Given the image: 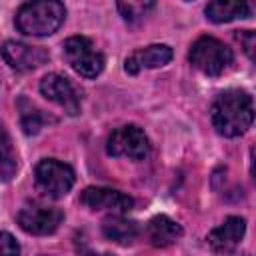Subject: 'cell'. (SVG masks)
Here are the masks:
<instances>
[{
  "instance_id": "cell-12",
  "label": "cell",
  "mask_w": 256,
  "mask_h": 256,
  "mask_svg": "<svg viewBox=\"0 0 256 256\" xmlns=\"http://www.w3.org/2000/svg\"><path fill=\"white\" fill-rule=\"evenodd\" d=\"M244 232H246L244 218L228 216L220 226H216L208 234V244L216 252H230V250H234L240 244V240L244 238Z\"/></svg>"
},
{
  "instance_id": "cell-18",
  "label": "cell",
  "mask_w": 256,
  "mask_h": 256,
  "mask_svg": "<svg viewBox=\"0 0 256 256\" xmlns=\"http://www.w3.org/2000/svg\"><path fill=\"white\" fill-rule=\"evenodd\" d=\"M154 8V4L152 2H120L118 4V10H120V14H122V18L126 20V22H136V20H140L148 10H152Z\"/></svg>"
},
{
  "instance_id": "cell-4",
  "label": "cell",
  "mask_w": 256,
  "mask_h": 256,
  "mask_svg": "<svg viewBox=\"0 0 256 256\" xmlns=\"http://www.w3.org/2000/svg\"><path fill=\"white\" fill-rule=\"evenodd\" d=\"M64 58L84 78H96L104 70V54L86 36H70L64 42Z\"/></svg>"
},
{
  "instance_id": "cell-17",
  "label": "cell",
  "mask_w": 256,
  "mask_h": 256,
  "mask_svg": "<svg viewBox=\"0 0 256 256\" xmlns=\"http://www.w3.org/2000/svg\"><path fill=\"white\" fill-rule=\"evenodd\" d=\"M20 116H22V128L26 134H36L46 122H52L50 116H46L40 108H36L34 104H30L26 98L20 100Z\"/></svg>"
},
{
  "instance_id": "cell-2",
  "label": "cell",
  "mask_w": 256,
  "mask_h": 256,
  "mask_svg": "<svg viewBox=\"0 0 256 256\" xmlns=\"http://www.w3.org/2000/svg\"><path fill=\"white\" fill-rule=\"evenodd\" d=\"M66 18V8L56 0L26 2L16 12V28L26 36H50Z\"/></svg>"
},
{
  "instance_id": "cell-5",
  "label": "cell",
  "mask_w": 256,
  "mask_h": 256,
  "mask_svg": "<svg viewBox=\"0 0 256 256\" xmlns=\"http://www.w3.org/2000/svg\"><path fill=\"white\" fill-rule=\"evenodd\" d=\"M106 150L114 158H130V160H144L150 152L148 136L136 124H126L116 128L106 142Z\"/></svg>"
},
{
  "instance_id": "cell-3",
  "label": "cell",
  "mask_w": 256,
  "mask_h": 256,
  "mask_svg": "<svg viewBox=\"0 0 256 256\" xmlns=\"http://www.w3.org/2000/svg\"><path fill=\"white\" fill-rule=\"evenodd\" d=\"M190 64L206 76H220L232 64V50L214 36H200L190 48Z\"/></svg>"
},
{
  "instance_id": "cell-15",
  "label": "cell",
  "mask_w": 256,
  "mask_h": 256,
  "mask_svg": "<svg viewBox=\"0 0 256 256\" xmlns=\"http://www.w3.org/2000/svg\"><path fill=\"white\" fill-rule=\"evenodd\" d=\"M252 12V6L248 2H224V0H216L210 2L206 6V16L208 20L222 24V22H230L236 18H248Z\"/></svg>"
},
{
  "instance_id": "cell-7",
  "label": "cell",
  "mask_w": 256,
  "mask_h": 256,
  "mask_svg": "<svg viewBox=\"0 0 256 256\" xmlns=\"http://www.w3.org/2000/svg\"><path fill=\"white\" fill-rule=\"evenodd\" d=\"M64 214L60 208L54 206H42V204H28L18 212V224L24 232L28 234H36V236H44V234H52L60 222H62Z\"/></svg>"
},
{
  "instance_id": "cell-16",
  "label": "cell",
  "mask_w": 256,
  "mask_h": 256,
  "mask_svg": "<svg viewBox=\"0 0 256 256\" xmlns=\"http://www.w3.org/2000/svg\"><path fill=\"white\" fill-rule=\"evenodd\" d=\"M18 158L12 146V138L4 124L0 122V180H10L16 174Z\"/></svg>"
},
{
  "instance_id": "cell-21",
  "label": "cell",
  "mask_w": 256,
  "mask_h": 256,
  "mask_svg": "<svg viewBox=\"0 0 256 256\" xmlns=\"http://www.w3.org/2000/svg\"><path fill=\"white\" fill-rule=\"evenodd\" d=\"M86 256H110V254H96V252H88Z\"/></svg>"
},
{
  "instance_id": "cell-22",
  "label": "cell",
  "mask_w": 256,
  "mask_h": 256,
  "mask_svg": "<svg viewBox=\"0 0 256 256\" xmlns=\"http://www.w3.org/2000/svg\"><path fill=\"white\" fill-rule=\"evenodd\" d=\"M246 256H248V254H246Z\"/></svg>"
},
{
  "instance_id": "cell-1",
  "label": "cell",
  "mask_w": 256,
  "mask_h": 256,
  "mask_svg": "<svg viewBox=\"0 0 256 256\" xmlns=\"http://www.w3.org/2000/svg\"><path fill=\"white\" fill-rule=\"evenodd\" d=\"M210 116L218 134L226 138L240 136L252 126L254 120L252 96L244 90H226L212 102Z\"/></svg>"
},
{
  "instance_id": "cell-9",
  "label": "cell",
  "mask_w": 256,
  "mask_h": 256,
  "mask_svg": "<svg viewBox=\"0 0 256 256\" xmlns=\"http://www.w3.org/2000/svg\"><path fill=\"white\" fill-rule=\"evenodd\" d=\"M80 202L90 210H110L114 214H124L134 206V200L128 194L114 188H104V186L84 188L80 194Z\"/></svg>"
},
{
  "instance_id": "cell-13",
  "label": "cell",
  "mask_w": 256,
  "mask_h": 256,
  "mask_svg": "<svg viewBox=\"0 0 256 256\" xmlns=\"http://www.w3.org/2000/svg\"><path fill=\"white\" fill-rule=\"evenodd\" d=\"M146 234H148V240H150L152 246H156V248H166V246L174 244V242L182 236V226H180L176 220H172V218L160 214V216H154V218L148 222Z\"/></svg>"
},
{
  "instance_id": "cell-20",
  "label": "cell",
  "mask_w": 256,
  "mask_h": 256,
  "mask_svg": "<svg viewBox=\"0 0 256 256\" xmlns=\"http://www.w3.org/2000/svg\"><path fill=\"white\" fill-rule=\"evenodd\" d=\"M236 40L242 44V50L246 52V56L250 60H254V46H256V36L252 30H240L236 34Z\"/></svg>"
},
{
  "instance_id": "cell-8",
  "label": "cell",
  "mask_w": 256,
  "mask_h": 256,
  "mask_svg": "<svg viewBox=\"0 0 256 256\" xmlns=\"http://www.w3.org/2000/svg\"><path fill=\"white\" fill-rule=\"evenodd\" d=\"M40 92H42V96H46L48 100H52L54 104L64 108L66 114H70V116L80 114V94L66 76L56 74V72L46 74L40 80Z\"/></svg>"
},
{
  "instance_id": "cell-6",
  "label": "cell",
  "mask_w": 256,
  "mask_h": 256,
  "mask_svg": "<svg viewBox=\"0 0 256 256\" xmlns=\"http://www.w3.org/2000/svg\"><path fill=\"white\" fill-rule=\"evenodd\" d=\"M34 176H36V184L38 188L50 196V198H60L64 194L70 192V188L74 186V170L56 160V158H44L36 164V170H34Z\"/></svg>"
},
{
  "instance_id": "cell-10",
  "label": "cell",
  "mask_w": 256,
  "mask_h": 256,
  "mask_svg": "<svg viewBox=\"0 0 256 256\" xmlns=\"http://www.w3.org/2000/svg\"><path fill=\"white\" fill-rule=\"evenodd\" d=\"M2 58L4 62L18 70V72H26V70H34L38 66H42L48 60V52L42 46H30L24 42H16V40H8L2 46Z\"/></svg>"
},
{
  "instance_id": "cell-11",
  "label": "cell",
  "mask_w": 256,
  "mask_h": 256,
  "mask_svg": "<svg viewBox=\"0 0 256 256\" xmlns=\"http://www.w3.org/2000/svg\"><path fill=\"white\" fill-rule=\"evenodd\" d=\"M170 60H172V48L170 46H166V44H150L146 48L134 50L124 62V70L128 74H138L144 68L166 66Z\"/></svg>"
},
{
  "instance_id": "cell-19",
  "label": "cell",
  "mask_w": 256,
  "mask_h": 256,
  "mask_svg": "<svg viewBox=\"0 0 256 256\" xmlns=\"http://www.w3.org/2000/svg\"><path fill=\"white\" fill-rule=\"evenodd\" d=\"M0 256H20V246L8 232H0Z\"/></svg>"
},
{
  "instance_id": "cell-14",
  "label": "cell",
  "mask_w": 256,
  "mask_h": 256,
  "mask_svg": "<svg viewBox=\"0 0 256 256\" xmlns=\"http://www.w3.org/2000/svg\"><path fill=\"white\" fill-rule=\"evenodd\" d=\"M102 232L112 242H116L120 246H128L138 236V224L132 220H126L120 214H112L102 220Z\"/></svg>"
}]
</instances>
